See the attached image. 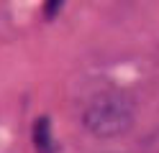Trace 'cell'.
<instances>
[{
  "mask_svg": "<svg viewBox=\"0 0 159 153\" xmlns=\"http://www.w3.org/2000/svg\"><path fill=\"white\" fill-rule=\"evenodd\" d=\"M85 128L98 138H113L134 125V102L121 92H100L85 107Z\"/></svg>",
  "mask_w": 159,
  "mask_h": 153,
  "instance_id": "obj_1",
  "label": "cell"
},
{
  "mask_svg": "<svg viewBox=\"0 0 159 153\" xmlns=\"http://www.w3.org/2000/svg\"><path fill=\"white\" fill-rule=\"evenodd\" d=\"M34 143H36V151L39 153H54V138H52V125H49L46 117H39L36 125H34Z\"/></svg>",
  "mask_w": 159,
  "mask_h": 153,
  "instance_id": "obj_2",
  "label": "cell"
},
{
  "mask_svg": "<svg viewBox=\"0 0 159 153\" xmlns=\"http://www.w3.org/2000/svg\"><path fill=\"white\" fill-rule=\"evenodd\" d=\"M64 3H67V0H44V18L46 20L57 18V13L64 8Z\"/></svg>",
  "mask_w": 159,
  "mask_h": 153,
  "instance_id": "obj_3",
  "label": "cell"
}]
</instances>
